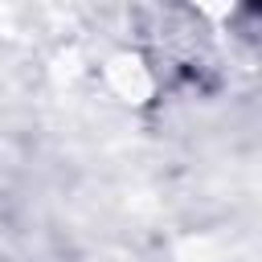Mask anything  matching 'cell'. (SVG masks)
I'll return each mask as SVG.
<instances>
[{
	"label": "cell",
	"mask_w": 262,
	"mask_h": 262,
	"mask_svg": "<svg viewBox=\"0 0 262 262\" xmlns=\"http://www.w3.org/2000/svg\"><path fill=\"white\" fill-rule=\"evenodd\" d=\"M254 4H262V0H254Z\"/></svg>",
	"instance_id": "1"
}]
</instances>
